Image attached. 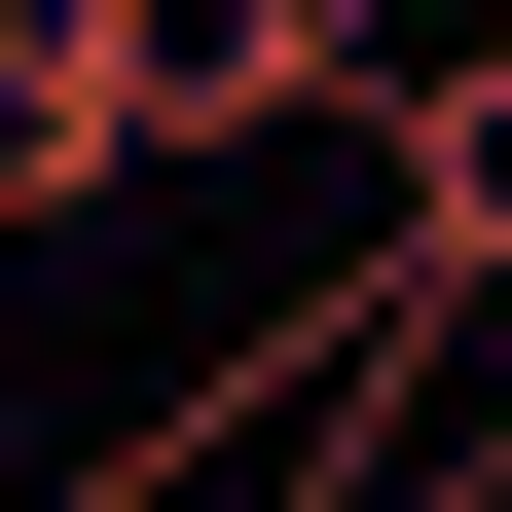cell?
I'll return each instance as SVG.
<instances>
[{
    "mask_svg": "<svg viewBox=\"0 0 512 512\" xmlns=\"http://www.w3.org/2000/svg\"><path fill=\"white\" fill-rule=\"evenodd\" d=\"M147 183V74H110V0H0V220H110Z\"/></svg>",
    "mask_w": 512,
    "mask_h": 512,
    "instance_id": "7a4b0ae2",
    "label": "cell"
},
{
    "mask_svg": "<svg viewBox=\"0 0 512 512\" xmlns=\"http://www.w3.org/2000/svg\"><path fill=\"white\" fill-rule=\"evenodd\" d=\"M366 256H512V37H439L366 110Z\"/></svg>",
    "mask_w": 512,
    "mask_h": 512,
    "instance_id": "3957f363",
    "label": "cell"
},
{
    "mask_svg": "<svg viewBox=\"0 0 512 512\" xmlns=\"http://www.w3.org/2000/svg\"><path fill=\"white\" fill-rule=\"evenodd\" d=\"M110 74H147V183H183V147H293V110H366V0H110Z\"/></svg>",
    "mask_w": 512,
    "mask_h": 512,
    "instance_id": "6da1fadb",
    "label": "cell"
}]
</instances>
